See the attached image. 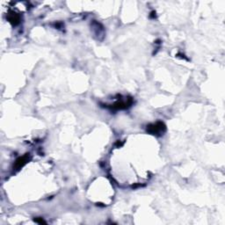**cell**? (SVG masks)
Listing matches in <instances>:
<instances>
[{"instance_id": "6da1fadb", "label": "cell", "mask_w": 225, "mask_h": 225, "mask_svg": "<svg viewBox=\"0 0 225 225\" xmlns=\"http://www.w3.org/2000/svg\"><path fill=\"white\" fill-rule=\"evenodd\" d=\"M164 130H165V126L162 122H156L155 124H151V125L148 126V127H147V131L153 134L163 132Z\"/></svg>"}, {"instance_id": "7a4b0ae2", "label": "cell", "mask_w": 225, "mask_h": 225, "mask_svg": "<svg viewBox=\"0 0 225 225\" xmlns=\"http://www.w3.org/2000/svg\"><path fill=\"white\" fill-rule=\"evenodd\" d=\"M28 160H29V156H28L27 154L23 156H21V157H19V158H18L16 163H15V168L16 169H20L21 167H23L27 163Z\"/></svg>"}, {"instance_id": "3957f363", "label": "cell", "mask_w": 225, "mask_h": 225, "mask_svg": "<svg viewBox=\"0 0 225 225\" xmlns=\"http://www.w3.org/2000/svg\"><path fill=\"white\" fill-rule=\"evenodd\" d=\"M9 20H10V22H11L12 25H17V24L19 22V17H18L17 14L13 13V14H11V15L9 17Z\"/></svg>"}, {"instance_id": "277c9868", "label": "cell", "mask_w": 225, "mask_h": 225, "mask_svg": "<svg viewBox=\"0 0 225 225\" xmlns=\"http://www.w3.org/2000/svg\"><path fill=\"white\" fill-rule=\"evenodd\" d=\"M34 221L38 223H46V221L42 218H36V219H34Z\"/></svg>"}]
</instances>
